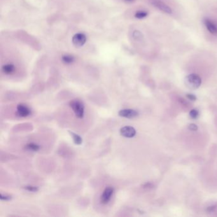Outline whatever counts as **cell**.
I'll return each mask as SVG.
<instances>
[{"label":"cell","instance_id":"6da1fadb","mask_svg":"<svg viewBox=\"0 0 217 217\" xmlns=\"http://www.w3.org/2000/svg\"><path fill=\"white\" fill-rule=\"evenodd\" d=\"M185 83L188 88L191 89H196L201 85L202 80L198 75L192 73L187 76L185 80Z\"/></svg>","mask_w":217,"mask_h":217},{"label":"cell","instance_id":"7a4b0ae2","mask_svg":"<svg viewBox=\"0 0 217 217\" xmlns=\"http://www.w3.org/2000/svg\"><path fill=\"white\" fill-rule=\"evenodd\" d=\"M69 106L72 108L76 116L78 118H83L85 108L82 101L78 99H73L70 101Z\"/></svg>","mask_w":217,"mask_h":217},{"label":"cell","instance_id":"3957f363","mask_svg":"<svg viewBox=\"0 0 217 217\" xmlns=\"http://www.w3.org/2000/svg\"><path fill=\"white\" fill-rule=\"evenodd\" d=\"M151 3L154 7L158 8L159 10L162 11V12L167 14H171L173 13L172 8L169 5L161 1V0H151Z\"/></svg>","mask_w":217,"mask_h":217},{"label":"cell","instance_id":"277c9868","mask_svg":"<svg viewBox=\"0 0 217 217\" xmlns=\"http://www.w3.org/2000/svg\"><path fill=\"white\" fill-rule=\"evenodd\" d=\"M114 192V189L113 187H106L105 191L102 192L101 197V202L103 204H107L110 201L113 194Z\"/></svg>","mask_w":217,"mask_h":217},{"label":"cell","instance_id":"5b68a950","mask_svg":"<svg viewBox=\"0 0 217 217\" xmlns=\"http://www.w3.org/2000/svg\"><path fill=\"white\" fill-rule=\"evenodd\" d=\"M86 41H87L86 36L83 33H81V32L75 35L72 39V42L73 43V45L77 47H82L86 43Z\"/></svg>","mask_w":217,"mask_h":217},{"label":"cell","instance_id":"8992f818","mask_svg":"<svg viewBox=\"0 0 217 217\" xmlns=\"http://www.w3.org/2000/svg\"><path fill=\"white\" fill-rule=\"evenodd\" d=\"M120 132L122 136L127 138H133L136 134V129L131 126H124L121 129Z\"/></svg>","mask_w":217,"mask_h":217},{"label":"cell","instance_id":"52a82bcc","mask_svg":"<svg viewBox=\"0 0 217 217\" xmlns=\"http://www.w3.org/2000/svg\"><path fill=\"white\" fill-rule=\"evenodd\" d=\"M203 23L207 28L208 31L211 34L213 35H217V26L214 22L208 18H205L203 20Z\"/></svg>","mask_w":217,"mask_h":217},{"label":"cell","instance_id":"ba28073f","mask_svg":"<svg viewBox=\"0 0 217 217\" xmlns=\"http://www.w3.org/2000/svg\"><path fill=\"white\" fill-rule=\"evenodd\" d=\"M118 115L127 118H133L138 115V112L133 109H123L119 111Z\"/></svg>","mask_w":217,"mask_h":217},{"label":"cell","instance_id":"9c48e42d","mask_svg":"<svg viewBox=\"0 0 217 217\" xmlns=\"http://www.w3.org/2000/svg\"><path fill=\"white\" fill-rule=\"evenodd\" d=\"M17 114L19 117H26L31 114V110L28 106L23 104H19L17 107Z\"/></svg>","mask_w":217,"mask_h":217},{"label":"cell","instance_id":"30bf717a","mask_svg":"<svg viewBox=\"0 0 217 217\" xmlns=\"http://www.w3.org/2000/svg\"><path fill=\"white\" fill-rule=\"evenodd\" d=\"M15 70V66L12 64H5L2 67V71L4 73L10 75L12 74Z\"/></svg>","mask_w":217,"mask_h":217},{"label":"cell","instance_id":"8fae6325","mask_svg":"<svg viewBox=\"0 0 217 217\" xmlns=\"http://www.w3.org/2000/svg\"><path fill=\"white\" fill-rule=\"evenodd\" d=\"M24 148H25V149L28 150H30V151H36L40 150V146L36 143H30L27 144L25 146Z\"/></svg>","mask_w":217,"mask_h":217},{"label":"cell","instance_id":"7c38bea8","mask_svg":"<svg viewBox=\"0 0 217 217\" xmlns=\"http://www.w3.org/2000/svg\"><path fill=\"white\" fill-rule=\"evenodd\" d=\"M69 133L70 134H71L72 137L73 138V142L76 145H80L82 143V138H81L79 135H78L76 133H74L73 132H71V131H69Z\"/></svg>","mask_w":217,"mask_h":217},{"label":"cell","instance_id":"4fadbf2b","mask_svg":"<svg viewBox=\"0 0 217 217\" xmlns=\"http://www.w3.org/2000/svg\"><path fill=\"white\" fill-rule=\"evenodd\" d=\"M148 12H146V11L144 10H139L138 12L135 14V17L137 19H144L145 17H146L148 16Z\"/></svg>","mask_w":217,"mask_h":217},{"label":"cell","instance_id":"5bb4252c","mask_svg":"<svg viewBox=\"0 0 217 217\" xmlns=\"http://www.w3.org/2000/svg\"><path fill=\"white\" fill-rule=\"evenodd\" d=\"M62 60H63V61L64 63H66V64H71V63H72L74 61L75 59H74V57H73V56H72L65 55V56H63Z\"/></svg>","mask_w":217,"mask_h":217},{"label":"cell","instance_id":"9a60e30c","mask_svg":"<svg viewBox=\"0 0 217 217\" xmlns=\"http://www.w3.org/2000/svg\"><path fill=\"white\" fill-rule=\"evenodd\" d=\"M190 117L192 119H196L199 117V112L196 109H192L189 113Z\"/></svg>","mask_w":217,"mask_h":217},{"label":"cell","instance_id":"2e32d148","mask_svg":"<svg viewBox=\"0 0 217 217\" xmlns=\"http://www.w3.org/2000/svg\"><path fill=\"white\" fill-rule=\"evenodd\" d=\"M24 189H25L26 191H28L29 192H36L38 191V188L37 187H35V186H25L23 187Z\"/></svg>","mask_w":217,"mask_h":217},{"label":"cell","instance_id":"e0dca14e","mask_svg":"<svg viewBox=\"0 0 217 217\" xmlns=\"http://www.w3.org/2000/svg\"><path fill=\"white\" fill-rule=\"evenodd\" d=\"M12 196H8V195H4L3 194H0V199L2 200H5V201H8L12 199Z\"/></svg>","mask_w":217,"mask_h":217},{"label":"cell","instance_id":"ac0fdd59","mask_svg":"<svg viewBox=\"0 0 217 217\" xmlns=\"http://www.w3.org/2000/svg\"><path fill=\"white\" fill-rule=\"evenodd\" d=\"M188 128L189 130H191V131H196L198 129V127L197 126V125L194 124H189Z\"/></svg>","mask_w":217,"mask_h":217},{"label":"cell","instance_id":"d6986e66","mask_svg":"<svg viewBox=\"0 0 217 217\" xmlns=\"http://www.w3.org/2000/svg\"><path fill=\"white\" fill-rule=\"evenodd\" d=\"M187 98L189 99V100H192V101H196V97L195 96L194 94H187L186 95Z\"/></svg>","mask_w":217,"mask_h":217},{"label":"cell","instance_id":"ffe728a7","mask_svg":"<svg viewBox=\"0 0 217 217\" xmlns=\"http://www.w3.org/2000/svg\"><path fill=\"white\" fill-rule=\"evenodd\" d=\"M134 38H142L143 35L138 31H135L134 32Z\"/></svg>","mask_w":217,"mask_h":217},{"label":"cell","instance_id":"44dd1931","mask_svg":"<svg viewBox=\"0 0 217 217\" xmlns=\"http://www.w3.org/2000/svg\"><path fill=\"white\" fill-rule=\"evenodd\" d=\"M143 187L146 188H151V187H152V184L150 183H146L145 184V185H143Z\"/></svg>","mask_w":217,"mask_h":217},{"label":"cell","instance_id":"7402d4cb","mask_svg":"<svg viewBox=\"0 0 217 217\" xmlns=\"http://www.w3.org/2000/svg\"><path fill=\"white\" fill-rule=\"evenodd\" d=\"M213 208H215V206H209L208 208V210L211 211H213Z\"/></svg>","mask_w":217,"mask_h":217},{"label":"cell","instance_id":"603a6c76","mask_svg":"<svg viewBox=\"0 0 217 217\" xmlns=\"http://www.w3.org/2000/svg\"><path fill=\"white\" fill-rule=\"evenodd\" d=\"M125 1L127 2H132L134 1V0H125Z\"/></svg>","mask_w":217,"mask_h":217}]
</instances>
